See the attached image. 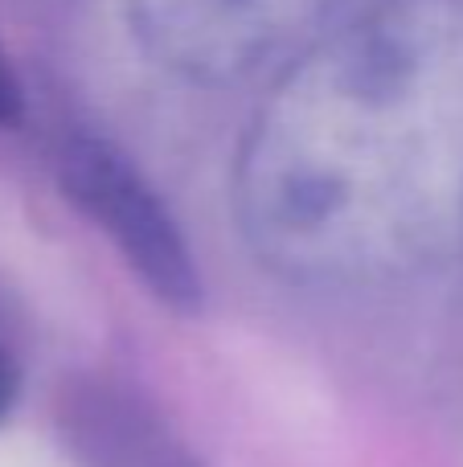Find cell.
<instances>
[{
  "label": "cell",
  "instance_id": "cell-1",
  "mask_svg": "<svg viewBox=\"0 0 463 467\" xmlns=\"http://www.w3.org/2000/svg\"><path fill=\"white\" fill-rule=\"evenodd\" d=\"M62 189L87 222L111 238L136 279L172 312L201 307V275L169 205L107 140L74 136L57 156Z\"/></svg>",
  "mask_w": 463,
  "mask_h": 467
},
{
  "label": "cell",
  "instance_id": "cell-2",
  "mask_svg": "<svg viewBox=\"0 0 463 467\" xmlns=\"http://www.w3.org/2000/svg\"><path fill=\"white\" fill-rule=\"evenodd\" d=\"M139 29L172 66L234 74L308 33L341 0H136Z\"/></svg>",
  "mask_w": 463,
  "mask_h": 467
},
{
  "label": "cell",
  "instance_id": "cell-3",
  "mask_svg": "<svg viewBox=\"0 0 463 467\" xmlns=\"http://www.w3.org/2000/svg\"><path fill=\"white\" fill-rule=\"evenodd\" d=\"M70 435L87 467H197L148 406L107 386L70 402Z\"/></svg>",
  "mask_w": 463,
  "mask_h": 467
},
{
  "label": "cell",
  "instance_id": "cell-4",
  "mask_svg": "<svg viewBox=\"0 0 463 467\" xmlns=\"http://www.w3.org/2000/svg\"><path fill=\"white\" fill-rule=\"evenodd\" d=\"M21 107H25V99H21V82H16L13 66H8L5 49H0V128H8V123L21 119Z\"/></svg>",
  "mask_w": 463,
  "mask_h": 467
},
{
  "label": "cell",
  "instance_id": "cell-5",
  "mask_svg": "<svg viewBox=\"0 0 463 467\" xmlns=\"http://www.w3.org/2000/svg\"><path fill=\"white\" fill-rule=\"evenodd\" d=\"M16 386H21V378H16V365L8 361V353L0 348V422L8 419V410H13L16 402Z\"/></svg>",
  "mask_w": 463,
  "mask_h": 467
}]
</instances>
